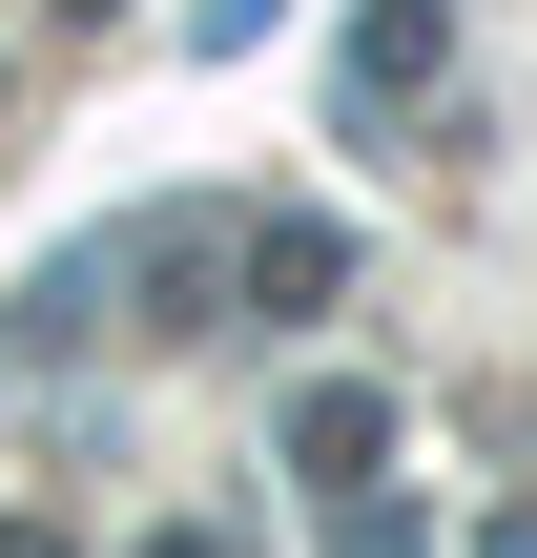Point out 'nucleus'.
Instances as JSON below:
<instances>
[{
	"instance_id": "obj_4",
	"label": "nucleus",
	"mask_w": 537,
	"mask_h": 558,
	"mask_svg": "<svg viewBox=\"0 0 537 558\" xmlns=\"http://www.w3.org/2000/svg\"><path fill=\"white\" fill-rule=\"evenodd\" d=\"M331 558H435V538H414V497H352V518H331Z\"/></svg>"
},
{
	"instance_id": "obj_3",
	"label": "nucleus",
	"mask_w": 537,
	"mask_h": 558,
	"mask_svg": "<svg viewBox=\"0 0 537 558\" xmlns=\"http://www.w3.org/2000/svg\"><path fill=\"white\" fill-rule=\"evenodd\" d=\"M331 290H352V228H248V311L269 331H310Z\"/></svg>"
},
{
	"instance_id": "obj_1",
	"label": "nucleus",
	"mask_w": 537,
	"mask_h": 558,
	"mask_svg": "<svg viewBox=\"0 0 537 558\" xmlns=\"http://www.w3.org/2000/svg\"><path fill=\"white\" fill-rule=\"evenodd\" d=\"M435 62H455V0H373V21H352V62H331V83H352V124H393V104H414V83H435Z\"/></svg>"
},
{
	"instance_id": "obj_2",
	"label": "nucleus",
	"mask_w": 537,
	"mask_h": 558,
	"mask_svg": "<svg viewBox=\"0 0 537 558\" xmlns=\"http://www.w3.org/2000/svg\"><path fill=\"white\" fill-rule=\"evenodd\" d=\"M373 456H393V393H373V373L290 393V476H352V497H373Z\"/></svg>"
},
{
	"instance_id": "obj_7",
	"label": "nucleus",
	"mask_w": 537,
	"mask_h": 558,
	"mask_svg": "<svg viewBox=\"0 0 537 558\" xmlns=\"http://www.w3.org/2000/svg\"><path fill=\"white\" fill-rule=\"evenodd\" d=\"M476 558H537V497H517V518H497V538H476Z\"/></svg>"
},
{
	"instance_id": "obj_6",
	"label": "nucleus",
	"mask_w": 537,
	"mask_h": 558,
	"mask_svg": "<svg viewBox=\"0 0 537 558\" xmlns=\"http://www.w3.org/2000/svg\"><path fill=\"white\" fill-rule=\"evenodd\" d=\"M0 558H83V538H62V518H0Z\"/></svg>"
},
{
	"instance_id": "obj_5",
	"label": "nucleus",
	"mask_w": 537,
	"mask_h": 558,
	"mask_svg": "<svg viewBox=\"0 0 537 558\" xmlns=\"http://www.w3.org/2000/svg\"><path fill=\"white\" fill-rule=\"evenodd\" d=\"M124 558H248V518H166V538H124Z\"/></svg>"
}]
</instances>
